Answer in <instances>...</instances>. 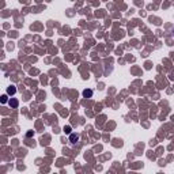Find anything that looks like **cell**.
Masks as SVG:
<instances>
[{"instance_id":"6da1fadb","label":"cell","mask_w":174,"mask_h":174,"mask_svg":"<svg viewBox=\"0 0 174 174\" xmlns=\"http://www.w3.org/2000/svg\"><path fill=\"white\" fill-rule=\"evenodd\" d=\"M79 140V135H76V133H71V136H69V142L72 143V144H76Z\"/></svg>"},{"instance_id":"277c9868","label":"cell","mask_w":174,"mask_h":174,"mask_svg":"<svg viewBox=\"0 0 174 174\" xmlns=\"http://www.w3.org/2000/svg\"><path fill=\"white\" fill-rule=\"evenodd\" d=\"M10 105H11V106H12V107L15 109V107H18V101H16V100H14V98H11Z\"/></svg>"},{"instance_id":"7a4b0ae2","label":"cell","mask_w":174,"mask_h":174,"mask_svg":"<svg viewBox=\"0 0 174 174\" xmlns=\"http://www.w3.org/2000/svg\"><path fill=\"white\" fill-rule=\"evenodd\" d=\"M15 92H16V89H15V86H10L7 90V94H10V95H14Z\"/></svg>"},{"instance_id":"5b68a950","label":"cell","mask_w":174,"mask_h":174,"mask_svg":"<svg viewBox=\"0 0 174 174\" xmlns=\"http://www.w3.org/2000/svg\"><path fill=\"white\" fill-rule=\"evenodd\" d=\"M65 133H69V135H71V127H65Z\"/></svg>"},{"instance_id":"8992f818","label":"cell","mask_w":174,"mask_h":174,"mask_svg":"<svg viewBox=\"0 0 174 174\" xmlns=\"http://www.w3.org/2000/svg\"><path fill=\"white\" fill-rule=\"evenodd\" d=\"M1 102H3V103H6V102H7V97H6V95H4L3 98H1Z\"/></svg>"},{"instance_id":"52a82bcc","label":"cell","mask_w":174,"mask_h":174,"mask_svg":"<svg viewBox=\"0 0 174 174\" xmlns=\"http://www.w3.org/2000/svg\"><path fill=\"white\" fill-rule=\"evenodd\" d=\"M173 34H174V27H173Z\"/></svg>"},{"instance_id":"3957f363","label":"cell","mask_w":174,"mask_h":174,"mask_svg":"<svg viewBox=\"0 0 174 174\" xmlns=\"http://www.w3.org/2000/svg\"><path fill=\"white\" fill-rule=\"evenodd\" d=\"M83 97H86V98L92 97V90H84V91H83Z\"/></svg>"}]
</instances>
